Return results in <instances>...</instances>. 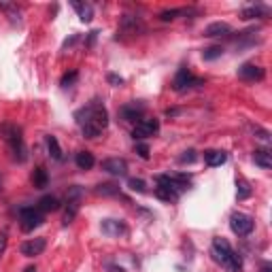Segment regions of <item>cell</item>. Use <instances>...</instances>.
<instances>
[{
  "mask_svg": "<svg viewBox=\"0 0 272 272\" xmlns=\"http://www.w3.org/2000/svg\"><path fill=\"white\" fill-rule=\"evenodd\" d=\"M75 119H77V124L81 126V132L85 138H96V136H100V132L109 126V113L98 100H94L87 107L79 109L75 113Z\"/></svg>",
  "mask_w": 272,
  "mask_h": 272,
  "instance_id": "cell-1",
  "label": "cell"
},
{
  "mask_svg": "<svg viewBox=\"0 0 272 272\" xmlns=\"http://www.w3.org/2000/svg\"><path fill=\"white\" fill-rule=\"evenodd\" d=\"M211 253H213V260L217 262L221 268H226L228 272H241V270H243L241 255L232 249L226 238H215Z\"/></svg>",
  "mask_w": 272,
  "mask_h": 272,
  "instance_id": "cell-2",
  "label": "cell"
},
{
  "mask_svg": "<svg viewBox=\"0 0 272 272\" xmlns=\"http://www.w3.org/2000/svg\"><path fill=\"white\" fill-rule=\"evenodd\" d=\"M43 221H45L43 213L38 209H34V206H26V209L19 211V226L23 232H32L34 228L41 226Z\"/></svg>",
  "mask_w": 272,
  "mask_h": 272,
  "instance_id": "cell-3",
  "label": "cell"
},
{
  "mask_svg": "<svg viewBox=\"0 0 272 272\" xmlns=\"http://www.w3.org/2000/svg\"><path fill=\"white\" fill-rule=\"evenodd\" d=\"M253 219L249 217V215H245V213H232V217H230V228L234 234L238 236H247V234H251L253 232Z\"/></svg>",
  "mask_w": 272,
  "mask_h": 272,
  "instance_id": "cell-4",
  "label": "cell"
},
{
  "mask_svg": "<svg viewBox=\"0 0 272 272\" xmlns=\"http://www.w3.org/2000/svg\"><path fill=\"white\" fill-rule=\"evenodd\" d=\"M196 85H202V81L191 75L189 68H179V73L172 79V90L174 92H185L189 87H196Z\"/></svg>",
  "mask_w": 272,
  "mask_h": 272,
  "instance_id": "cell-5",
  "label": "cell"
},
{
  "mask_svg": "<svg viewBox=\"0 0 272 272\" xmlns=\"http://www.w3.org/2000/svg\"><path fill=\"white\" fill-rule=\"evenodd\" d=\"M157 130H159L157 119H140V122H136L134 130H132V136H134V140H142V138L153 136Z\"/></svg>",
  "mask_w": 272,
  "mask_h": 272,
  "instance_id": "cell-6",
  "label": "cell"
},
{
  "mask_svg": "<svg viewBox=\"0 0 272 272\" xmlns=\"http://www.w3.org/2000/svg\"><path fill=\"white\" fill-rule=\"evenodd\" d=\"M157 185H164V187H170L174 194H183V191L189 189V181L187 177H183V174H179V177H168V174H162V177H157Z\"/></svg>",
  "mask_w": 272,
  "mask_h": 272,
  "instance_id": "cell-7",
  "label": "cell"
},
{
  "mask_svg": "<svg viewBox=\"0 0 272 272\" xmlns=\"http://www.w3.org/2000/svg\"><path fill=\"white\" fill-rule=\"evenodd\" d=\"M119 30L124 32V34H140V32H145V23H142L140 17H136V15H124L122 21H119Z\"/></svg>",
  "mask_w": 272,
  "mask_h": 272,
  "instance_id": "cell-8",
  "label": "cell"
},
{
  "mask_svg": "<svg viewBox=\"0 0 272 272\" xmlns=\"http://www.w3.org/2000/svg\"><path fill=\"white\" fill-rule=\"evenodd\" d=\"M102 170H107L109 174H115V177H124L128 172V162L124 157H109L102 162Z\"/></svg>",
  "mask_w": 272,
  "mask_h": 272,
  "instance_id": "cell-9",
  "label": "cell"
},
{
  "mask_svg": "<svg viewBox=\"0 0 272 272\" xmlns=\"http://www.w3.org/2000/svg\"><path fill=\"white\" fill-rule=\"evenodd\" d=\"M264 75H266V70L258 66V64H243L238 68V77L245 79V81H262Z\"/></svg>",
  "mask_w": 272,
  "mask_h": 272,
  "instance_id": "cell-10",
  "label": "cell"
},
{
  "mask_svg": "<svg viewBox=\"0 0 272 272\" xmlns=\"http://www.w3.org/2000/svg\"><path fill=\"white\" fill-rule=\"evenodd\" d=\"M142 113H145V105H142V102H130V105L119 109V115H122L126 122H136V119L140 122Z\"/></svg>",
  "mask_w": 272,
  "mask_h": 272,
  "instance_id": "cell-11",
  "label": "cell"
},
{
  "mask_svg": "<svg viewBox=\"0 0 272 272\" xmlns=\"http://www.w3.org/2000/svg\"><path fill=\"white\" fill-rule=\"evenodd\" d=\"M47 247V241L45 238H32V241H26L21 245V255H26V258H36V255H41Z\"/></svg>",
  "mask_w": 272,
  "mask_h": 272,
  "instance_id": "cell-12",
  "label": "cell"
},
{
  "mask_svg": "<svg viewBox=\"0 0 272 272\" xmlns=\"http://www.w3.org/2000/svg\"><path fill=\"white\" fill-rule=\"evenodd\" d=\"M228 34H232V28H230V23H226V21H215V23H211V26L204 28V36H209V38H213V36H228Z\"/></svg>",
  "mask_w": 272,
  "mask_h": 272,
  "instance_id": "cell-13",
  "label": "cell"
},
{
  "mask_svg": "<svg viewBox=\"0 0 272 272\" xmlns=\"http://www.w3.org/2000/svg\"><path fill=\"white\" fill-rule=\"evenodd\" d=\"M100 228H102V232H105L107 236H122V234H126V226L122 221H117V219H105L100 223Z\"/></svg>",
  "mask_w": 272,
  "mask_h": 272,
  "instance_id": "cell-14",
  "label": "cell"
},
{
  "mask_svg": "<svg viewBox=\"0 0 272 272\" xmlns=\"http://www.w3.org/2000/svg\"><path fill=\"white\" fill-rule=\"evenodd\" d=\"M60 206L62 204L55 196H43L41 200H38V211L41 213H53V211H58Z\"/></svg>",
  "mask_w": 272,
  "mask_h": 272,
  "instance_id": "cell-15",
  "label": "cell"
},
{
  "mask_svg": "<svg viewBox=\"0 0 272 272\" xmlns=\"http://www.w3.org/2000/svg\"><path fill=\"white\" fill-rule=\"evenodd\" d=\"M253 162L260 168H264V170H268V168H272V153L268 149H258L253 153Z\"/></svg>",
  "mask_w": 272,
  "mask_h": 272,
  "instance_id": "cell-16",
  "label": "cell"
},
{
  "mask_svg": "<svg viewBox=\"0 0 272 272\" xmlns=\"http://www.w3.org/2000/svg\"><path fill=\"white\" fill-rule=\"evenodd\" d=\"M204 162L209 164V166H221V164H226L228 162V153L226 151H206L204 153Z\"/></svg>",
  "mask_w": 272,
  "mask_h": 272,
  "instance_id": "cell-17",
  "label": "cell"
},
{
  "mask_svg": "<svg viewBox=\"0 0 272 272\" xmlns=\"http://www.w3.org/2000/svg\"><path fill=\"white\" fill-rule=\"evenodd\" d=\"M243 19H255V17H266L268 15V9L262 4H253V6H245L243 9Z\"/></svg>",
  "mask_w": 272,
  "mask_h": 272,
  "instance_id": "cell-18",
  "label": "cell"
},
{
  "mask_svg": "<svg viewBox=\"0 0 272 272\" xmlns=\"http://www.w3.org/2000/svg\"><path fill=\"white\" fill-rule=\"evenodd\" d=\"M75 164L81 168V170H90V168L96 164L94 155L90 153V151H79V153L75 155Z\"/></svg>",
  "mask_w": 272,
  "mask_h": 272,
  "instance_id": "cell-19",
  "label": "cell"
},
{
  "mask_svg": "<svg viewBox=\"0 0 272 272\" xmlns=\"http://www.w3.org/2000/svg\"><path fill=\"white\" fill-rule=\"evenodd\" d=\"M73 9L77 11V15H79V19L81 21H92V17H94V9H92V4H87V2H73Z\"/></svg>",
  "mask_w": 272,
  "mask_h": 272,
  "instance_id": "cell-20",
  "label": "cell"
},
{
  "mask_svg": "<svg viewBox=\"0 0 272 272\" xmlns=\"http://www.w3.org/2000/svg\"><path fill=\"white\" fill-rule=\"evenodd\" d=\"M32 183H34V187H36V189L47 187V183H49V177H47V170H45L43 166L34 168V172H32Z\"/></svg>",
  "mask_w": 272,
  "mask_h": 272,
  "instance_id": "cell-21",
  "label": "cell"
},
{
  "mask_svg": "<svg viewBox=\"0 0 272 272\" xmlns=\"http://www.w3.org/2000/svg\"><path fill=\"white\" fill-rule=\"evenodd\" d=\"M77 213H79V200H68V206H66V211H64V226H70V223L75 221L77 217Z\"/></svg>",
  "mask_w": 272,
  "mask_h": 272,
  "instance_id": "cell-22",
  "label": "cell"
},
{
  "mask_svg": "<svg viewBox=\"0 0 272 272\" xmlns=\"http://www.w3.org/2000/svg\"><path fill=\"white\" fill-rule=\"evenodd\" d=\"M47 149H49V153H51V157L53 159H58V162H62L64 159V155H62V147H60V142H58V138H55V136H47Z\"/></svg>",
  "mask_w": 272,
  "mask_h": 272,
  "instance_id": "cell-23",
  "label": "cell"
},
{
  "mask_svg": "<svg viewBox=\"0 0 272 272\" xmlns=\"http://www.w3.org/2000/svg\"><path fill=\"white\" fill-rule=\"evenodd\" d=\"M94 191L98 196H117L119 194V185H115V183H100V185H96Z\"/></svg>",
  "mask_w": 272,
  "mask_h": 272,
  "instance_id": "cell-24",
  "label": "cell"
},
{
  "mask_svg": "<svg viewBox=\"0 0 272 272\" xmlns=\"http://www.w3.org/2000/svg\"><path fill=\"white\" fill-rule=\"evenodd\" d=\"M155 198H159V200H164V202H174L179 196L174 194V191L170 189V187H164V185H157L155 187Z\"/></svg>",
  "mask_w": 272,
  "mask_h": 272,
  "instance_id": "cell-25",
  "label": "cell"
},
{
  "mask_svg": "<svg viewBox=\"0 0 272 272\" xmlns=\"http://www.w3.org/2000/svg\"><path fill=\"white\" fill-rule=\"evenodd\" d=\"M249 196H251L249 183L243 181V179H238V181H236V198H238V200H247Z\"/></svg>",
  "mask_w": 272,
  "mask_h": 272,
  "instance_id": "cell-26",
  "label": "cell"
},
{
  "mask_svg": "<svg viewBox=\"0 0 272 272\" xmlns=\"http://www.w3.org/2000/svg\"><path fill=\"white\" fill-rule=\"evenodd\" d=\"M187 13H189L187 9H170V11L159 13V19H162V21H172V19H177L179 15H187Z\"/></svg>",
  "mask_w": 272,
  "mask_h": 272,
  "instance_id": "cell-27",
  "label": "cell"
},
{
  "mask_svg": "<svg viewBox=\"0 0 272 272\" xmlns=\"http://www.w3.org/2000/svg\"><path fill=\"white\" fill-rule=\"evenodd\" d=\"M221 53H223V49L221 47H209V49H204L202 51V58L206 60V62H211V60H217V58H221Z\"/></svg>",
  "mask_w": 272,
  "mask_h": 272,
  "instance_id": "cell-28",
  "label": "cell"
},
{
  "mask_svg": "<svg viewBox=\"0 0 272 272\" xmlns=\"http://www.w3.org/2000/svg\"><path fill=\"white\" fill-rule=\"evenodd\" d=\"M77 79H79V73H77V70H70V73H66V75L62 77L60 85H62V87H73V85L77 83Z\"/></svg>",
  "mask_w": 272,
  "mask_h": 272,
  "instance_id": "cell-29",
  "label": "cell"
},
{
  "mask_svg": "<svg viewBox=\"0 0 272 272\" xmlns=\"http://www.w3.org/2000/svg\"><path fill=\"white\" fill-rule=\"evenodd\" d=\"M128 187H130L132 191H138V194H142V191H147V185L142 179H130L128 181Z\"/></svg>",
  "mask_w": 272,
  "mask_h": 272,
  "instance_id": "cell-30",
  "label": "cell"
},
{
  "mask_svg": "<svg viewBox=\"0 0 272 272\" xmlns=\"http://www.w3.org/2000/svg\"><path fill=\"white\" fill-rule=\"evenodd\" d=\"M196 157H198L196 151H194V149H187V151H183V155L179 157V162H181V164H194Z\"/></svg>",
  "mask_w": 272,
  "mask_h": 272,
  "instance_id": "cell-31",
  "label": "cell"
},
{
  "mask_svg": "<svg viewBox=\"0 0 272 272\" xmlns=\"http://www.w3.org/2000/svg\"><path fill=\"white\" fill-rule=\"evenodd\" d=\"M107 81L113 85V87H122V85H124V79L119 77V75H115V73H109V75H107Z\"/></svg>",
  "mask_w": 272,
  "mask_h": 272,
  "instance_id": "cell-32",
  "label": "cell"
},
{
  "mask_svg": "<svg viewBox=\"0 0 272 272\" xmlns=\"http://www.w3.org/2000/svg\"><path fill=\"white\" fill-rule=\"evenodd\" d=\"M136 153H138L142 159H149V145H145V142H138V145H136Z\"/></svg>",
  "mask_w": 272,
  "mask_h": 272,
  "instance_id": "cell-33",
  "label": "cell"
},
{
  "mask_svg": "<svg viewBox=\"0 0 272 272\" xmlns=\"http://www.w3.org/2000/svg\"><path fill=\"white\" fill-rule=\"evenodd\" d=\"M253 132L258 134V138H260V140H264V142H270V132H268V130H262V128L255 126V128H253Z\"/></svg>",
  "mask_w": 272,
  "mask_h": 272,
  "instance_id": "cell-34",
  "label": "cell"
},
{
  "mask_svg": "<svg viewBox=\"0 0 272 272\" xmlns=\"http://www.w3.org/2000/svg\"><path fill=\"white\" fill-rule=\"evenodd\" d=\"M6 243H9V238H6V232H0V255L4 253Z\"/></svg>",
  "mask_w": 272,
  "mask_h": 272,
  "instance_id": "cell-35",
  "label": "cell"
},
{
  "mask_svg": "<svg viewBox=\"0 0 272 272\" xmlns=\"http://www.w3.org/2000/svg\"><path fill=\"white\" fill-rule=\"evenodd\" d=\"M77 41H79V34H75V36H70V38H68V41H66V43H64V49H66V47H73V45H75Z\"/></svg>",
  "mask_w": 272,
  "mask_h": 272,
  "instance_id": "cell-36",
  "label": "cell"
},
{
  "mask_svg": "<svg viewBox=\"0 0 272 272\" xmlns=\"http://www.w3.org/2000/svg\"><path fill=\"white\" fill-rule=\"evenodd\" d=\"M96 36H98V32H90V36H87V47H92L94 45V41H96Z\"/></svg>",
  "mask_w": 272,
  "mask_h": 272,
  "instance_id": "cell-37",
  "label": "cell"
},
{
  "mask_svg": "<svg viewBox=\"0 0 272 272\" xmlns=\"http://www.w3.org/2000/svg\"><path fill=\"white\" fill-rule=\"evenodd\" d=\"M107 268H109V272H126L122 266H115V264H109Z\"/></svg>",
  "mask_w": 272,
  "mask_h": 272,
  "instance_id": "cell-38",
  "label": "cell"
},
{
  "mask_svg": "<svg viewBox=\"0 0 272 272\" xmlns=\"http://www.w3.org/2000/svg\"><path fill=\"white\" fill-rule=\"evenodd\" d=\"M260 272H272V266H270V264H264Z\"/></svg>",
  "mask_w": 272,
  "mask_h": 272,
  "instance_id": "cell-39",
  "label": "cell"
},
{
  "mask_svg": "<svg viewBox=\"0 0 272 272\" xmlns=\"http://www.w3.org/2000/svg\"><path fill=\"white\" fill-rule=\"evenodd\" d=\"M23 272H36V268H34V266H28V268L23 270Z\"/></svg>",
  "mask_w": 272,
  "mask_h": 272,
  "instance_id": "cell-40",
  "label": "cell"
}]
</instances>
